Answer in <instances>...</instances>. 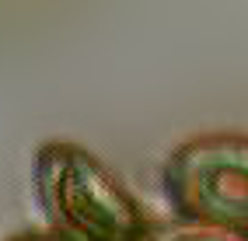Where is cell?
Here are the masks:
<instances>
[{
    "label": "cell",
    "mask_w": 248,
    "mask_h": 241,
    "mask_svg": "<svg viewBox=\"0 0 248 241\" xmlns=\"http://www.w3.org/2000/svg\"><path fill=\"white\" fill-rule=\"evenodd\" d=\"M31 189L49 227L74 241H147L157 220L123 175L77 140L49 136L31 154Z\"/></svg>",
    "instance_id": "cell-1"
},
{
    "label": "cell",
    "mask_w": 248,
    "mask_h": 241,
    "mask_svg": "<svg viewBox=\"0 0 248 241\" xmlns=\"http://www.w3.org/2000/svg\"><path fill=\"white\" fill-rule=\"evenodd\" d=\"M161 189L175 220L248 238V133L186 136L164 157Z\"/></svg>",
    "instance_id": "cell-2"
},
{
    "label": "cell",
    "mask_w": 248,
    "mask_h": 241,
    "mask_svg": "<svg viewBox=\"0 0 248 241\" xmlns=\"http://www.w3.org/2000/svg\"><path fill=\"white\" fill-rule=\"evenodd\" d=\"M147 241H248L245 234L220 231V227H203V224H157V231Z\"/></svg>",
    "instance_id": "cell-3"
},
{
    "label": "cell",
    "mask_w": 248,
    "mask_h": 241,
    "mask_svg": "<svg viewBox=\"0 0 248 241\" xmlns=\"http://www.w3.org/2000/svg\"><path fill=\"white\" fill-rule=\"evenodd\" d=\"M4 241H74V238L46 224V227H25V231H14V234H7Z\"/></svg>",
    "instance_id": "cell-4"
}]
</instances>
